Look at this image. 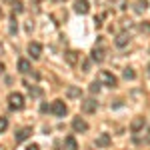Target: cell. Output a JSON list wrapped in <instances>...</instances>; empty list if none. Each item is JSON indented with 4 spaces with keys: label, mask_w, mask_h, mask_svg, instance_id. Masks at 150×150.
<instances>
[{
    "label": "cell",
    "mask_w": 150,
    "mask_h": 150,
    "mask_svg": "<svg viewBox=\"0 0 150 150\" xmlns=\"http://www.w3.org/2000/svg\"><path fill=\"white\" fill-rule=\"evenodd\" d=\"M64 60L68 62L70 66H74V64H78V60H80V54H78L76 50H68V52H64Z\"/></svg>",
    "instance_id": "9"
},
{
    "label": "cell",
    "mask_w": 150,
    "mask_h": 150,
    "mask_svg": "<svg viewBox=\"0 0 150 150\" xmlns=\"http://www.w3.org/2000/svg\"><path fill=\"white\" fill-rule=\"evenodd\" d=\"M98 82L104 84V86H108V88H116V84H118V78H116L112 72H108V70H102L100 74H98Z\"/></svg>",
    "instance_id": "1"
},
{
    "label": "cell",
    "mask_w": 150,
    "mask_h": 150,
    "mask_svg": "<svg viewBox=\"0 0 150 150\" xmlns=\"http://www.w3.org/2000/svg\"><path fill=\"white\" fill-rule=\"evenodd\" d=\"M18 72H22V74H28V72H32V64H30V60H26V58H20V60H18Z\"/></svg>",
    "instance_id": "11"
},
{
    "label": "cell",
    "mask_w": 150,
    "mask_h": 150,
    "mask_svg": "<svg viewBox=\"0 0 150 150\" xmlns=\"http://www.w3.org/2000/svg\"><path fill=\"white\" fill-rule=\"evenodd\" d=\"M40 110H42V112H48V110H50V106H48V104H42V106H40Z\"/></svg>",
    "instance_id": "27"
},
{
    "label": "cell",
    "mask_w": 150,
    "mask_h": 150,
    "mask_svg": "<svg viewBox=\"0 0 150 150\" xmlns=\"http://www.w3.org/2000/svg\"><path fill=\"white\" fill-rule=\"evenodd\" d=\"M26 86H28V94H30V96H34V98L42 96V90H40L38 86H30V84H26Z\"/></svg>",
    "instance_id": "18"
},
{
    "label": "cell",
    "mask_w": 150,
    "mask_h": 150,
    "mask_svg": "<svg viewBox=\"0 0 150 150\" xmlns=\"http://www.w3.org/2000/svg\"><path fill=\"white\" fill-rule=\"evenodd\" d=\"M50 112L54 116H64L68 112V108H66V104L62 102V100H54V102L50 104Z\"/></svg>",
    "instance_id": "3"
},
{
    "label": "cell",
    "mask_w": 150,
    "mask_h": 150,
    "mask_svg": "<svg viewBox=\"0 0 150 150\" xmlns=\"http://www.w3.org/2000/svg\"><path fill=\"white\" fill-rule=\"evenodd\" d=\"M90 10V2L88 0H76L74 2V12H78V14H88Z\"/></svg>",
    "instance_id": "5"
},
{
    "label": "cell",
    "mask_w": 150,
    "mask_h": 150,
    "mask_svg": "<svg viewBox=\"0 0 150 150\" xmlns=\"http://www.w3.org/2000/svg\"><path fill=\"white\" fill-rule=\"evenodd\" d=\"M110 144H112V136L106 134V132L96 138V146H98V148H106V146H110Z\"/></svg>",
    "instance_id": "10"
},
{
    "label": "cell",
    "mask_w": 150,
    "mask_h": 150,
    "mask_svg": "<svg viewBox=\"0 0 150 150\" xmlns=\"http://www.w3.org/2000/svg\"><path fill=\"white\" fill-rule=\"evenodd\" d=\"M26 150H40V146H38V144H30Z\"/></svg>",
    "instance_id": "26"
},
{
    "label": "cell",
    "mask_w": 150,
    "mask_h": 150,
    "mask_svg": "<svg viewBox=\"0 0 150 150\" xmlns=\"http://www.w3.org/2000/svg\"><path fill=\"white\" fill-rule=\"evenodd\" d=\"M64 148L66 150H78L76 138H74V136H66V138H64Z\"/></svg>",
    "instance_id": "13"
},
{
    "label": "cell",
    "mask_w": 150,
    "mask_h": 150,
    "mask_svg": "<svg viewBox=\"0 0 150 150\" xmlns=\"http://www.w3.org/2000/svg\"><path fill=\"white\" fill-rule=\"evenodd\" d=\"M16 30H18V26H16V18L12 16V18H10V34H16Z\"/></svg>",
    "instance_id": "23"
},
{
    "label": "cell",
    "mask_w": 150,
    "mask_h": 150,
    "mask_svg": "<svg viewBox=\"0 0 150 150\" xmlns=\"http://www.w3.org/2000/svg\"><path fill=\"white\" fill-rule=\"evenodd\" d=\"M96 108H98V102H96L94 98H88V100H84V102H82V110H84L86 114L96 112Z\"/></svg>",
    "instance_id": "8"
},
{
    "label": "cell",
    "mask_w": 150,
    "mask_h": 150,
    "mask_svg": "<svg viewBox=\"0 0 150 150\" xmlns=\"http://www.w3.org/2000/svg\"><path fill=\"white\" fill-rule=\"evenodd\" d=\"M124 78H126V80H134V78H136V72L132 68H126L124 70Z\"/></svg>",
    "instance_id": "19"
},
{
    "label": "cell",
    "mask_w": 150,
    "mask_h": 150,
    "mask_svg": "<svg viewBox=\"0 0 150 150\" xmlns=\"http://www.w3.org/2000/svg\"><path fill=\"white\" fill-rule=\"evenodd\" d=\"M0 54H2V44H0Z\"/></svg>",
    "instance_id": "31"
},
{
    "label": "cell",
    "mask_w": 150,
    "mask_h": 150,
    "mask_svg": "<svg viewBox=\"0 0 150 150\" xmlns=\"http://www.w3.org/2000/svg\"><path fill=\"white\" fill-rule=\"evenodd\" d=\"M6 2H14V0H6Z\"/></svg>",
    "instance_id": "33"
},
{
    "label": "cell",
    "mask_w": 150,
    "mask_h": 150,
    "mask_svg": "<svg viewBox=\"0 0 150 150\" xmlns=\"http://www.w3.org/2000/svg\"><path fill=\"white\" fill-rule=\"evenodd\" d=\"M100 86H102L100 82H98V80H94L92 84H90V92H92V94H98V92H100Z\"/></svg>",
    "instance_id": "20"
},
{
    "label": "cell",
    "mask_w": 150,
    "mask_h": 150,
    "mask_svg": "<svg viewBox=\"0 0 150 150\" xmlns=\"http://www.w3.org/2000/svg\"><path fill=\"white\" fill-rule=\"evenodd\" d=\"M148 76H150V64H148Z\"/></svg>",
    "instance_id": "29"
},
{
    "label": "cell",
    "mask_w": 150,
    "mask_h": 150,
    "mask_svg": "<svg viewBox=\"0 0 150 150\" xmlns=\"http://www.w3.org/2000/svg\"><path fill=\"white\" fill-rule=\"evenodd\" d=\"M90 58H92L94 62H102V60H104V48H94Z\"/></svg>",
    "instance_id": "16"
},
{
    "label": "cell",
    "mask_w": 150,
    "mask_h": 150,
    "mask_svg": "<svg viewBox=\"0 0 150 150\" xmlns=\"http://www.w3.org/2000/svg\"><path fill=\"white\" fill-rule=\"evenodd\" d=\"M8 106L12 110H22L24 108V96L20 92H10L8 94Z\"/></svg>",
    "instance_id": "2"
},
{
    "label": "cell",
    "mask_w": 150,
    "mask_h": 150,
    "mask_svg": "<svg viewBox=\"0 0 150 150\" xmlns=\"http://www.w3.org/2000/svg\"><path fill=\"white\" fill-rule=\"evenodd\" d=\"M142 140H144L146 144H150V128L146 130V134H144V138H142Z\"/></svg>",
    "instance_id": "25"
},
{
    "label": "cell",
    "mask_w": 150,
    "mask_h": 150,
    "mask_svg": "<svg viewBox=\"0 0 150 150\" xmlns=\"http://www.w3.org/2000/svg\"><path fill=\"white\" fill-rule=\"evenodd\" d=\"M148 8V0H136V4H134V10L138 12V14H144V10Z\"/></svg>",
    "instance_id": "17"
},
{
    "label": "cell",
    "mask_w": 150,
    "mask_h": 150,
    "mask_svg": "<svg viewBox=\"0 0 150 150\" xmlns=\"http://www.w3.org/2000/svg\"><path fill=\"white\" fill-rule=\"evenodd\" d=\"M2 68H4V66H2V64H0V72H2Z\"/></svg>",
    "instance_id": "30"
},
{
    "label": "cell",
    "mask_w": 150,
    "mask_h": 150,
    "mask_svg": "<svg viewBox=\"0 0 150 150\" xmlns=\"http://www.w3.org/2000/svg\"><path fill=\"white\" fill-rule=\"evenodd\" d=\"M144 124H146L144 118H142V116H136V118L132 120V124H130V130H132V132H140V130H144Z\"/></svg>",
    "instance_id": "12"
},
{
    "label": "cell",
    "mask_w": 150,
    "mask_h": 150,
    "mask_svg": "<svg viewBox=\"0 0 150 150\" xmlns=\"http://www.w3.org/2000/svg\"><path fill=\"white\" fill-rule=\"evenodd\" d=\"M16 12H18V14L24 12V4L20 2V0H14V14H16Z\"/></svg>",
    "instance_id": "21"
},
{
    "label": "cell",
    "mask_w": 150,
    "mask_h": 150,
    "mask_svg": "<svg viewBox=\"0 0 150 150\" xmlns=\"http://www.w3.org/2000/svg\"><path fill=\"white\" fill-rule=\"evenodd\" d=\"M72 130H74V132H86V130H88L86 120L80 118V116H78V118H74V120H72Z\"/></svg>",
    "instance_id": "6"
},
{
    "label": "cell",
    "mask_w": 150,
    "mask_h": 150,
    "mask_svg": "<svg viewBox=\"0 0 150 150\" xmlns=\"http://www.w3.org/2000/svg\"><path fill=\"white\" fill-rule=\"evenodd\" d=\"M140 28H142V30H144V32H150V24H142V26H140Z\"/></svg>",
    "instance_id": "28"
},
{
    "label": "cell",
    "mask_w": 150,
    "mask_h": 150,
    "mask_svg": "<svg viewBox=\"0 0 150 150\" xmlns=\"http://www.w3.org/2000/svg\"><path fill=\"white\" fill-rule=\"evenodd\" d=\"M28 54L34 58V60H38V58L42 56V46H40L38 42H30V44H28Z\"/></svg>",
    "instance_id": "7"
},
{
    "label": "cell",
    "mask_w": 150,
    "mask_h": 150,
    "mask_svg": "<svg viewBox=\"0 0 150 150\" xmlns=\"http://www.w3.org/2000/svg\"><path fill=\"white\" fill-rule=\"evenodd\" d=\"M82 70H84V72H88V70H90V60H84V64H82Z\"/></svg>",
    "instance_id": "24"
},
{
    "label": "cell",
    "mask_w": 150,
    "mask_h": 150,
    "mask_svg": "<svg viewBox=\"0 0 150 150\" xmlns=\"http://www.w3.org/2000/svg\"><path fill=\"white\" fill-rule=\"evenodd\" d=\"M30 134H32V128H30V126H24V128H20V130H16V134H14L16 144H20V142H24V140H28V138H30Z\"/></svg>",
    "instance_id": "4"
},
{
    "label": "cell",
    "mask_w": 150,
    "mask_h": 150,
    "mask_svg": "<svg viewBox=\"0 0 150 150\" xmlns=\"http://www.w3.org/2000/svg\"><path fill=\"white\" fill-rule=\"evenodd\" d=\"M66 96H68V98H80L82 90L78 86H68V88H66Z\"/></svg>",
    "instance_id": "14"
},
{
    "label": "cell",
    "mask_w": 150,
    "mask_h": 150,
    "mask_svg": "<svg viewBox=\"0 0 150 150\" xmlns=\"http://www.w3.org/2000/svg\"><path fill=\"white\" fill-rule=\"evenodd\" d=\"M34 2H42V0H34Z\"/></svg>",
    "instance_id": "34"
},
{
    "label": "cell",
    "mask_w": 150,
    "mask_h": 150,
    "mask_svg": "<svg viewBox=\"0 0 150 150\" xmlns=\"http://www.w3.org/2000/svg\"><path fill=\"white\" fill-rule=\"evenodd\" d=\"M8 128V118H4V116H0V134L4 132Z\"/></svg>",
    "instance_id": "22"
},
{
    "label": "cell",
    "mask_w": 150,
    "mask_h": 150,
    "mask_svg": "<svg viewBox=\"0 0 150 150\" xmlns=\"http://www.w3.org/2000/svg\"><path fill=\"white\" fill-rule=\"evenodd\" d=\"M0 150H4V148H0Z\"/></svg>",
    "instance_id": "35"
},
{
    "label": "cell",
    "mask_w": 150,
    "mask_h": 150,
    "mask_svg": "<svg viewBox=\"0 0 150 150\" xmlns=\"http://www.w3.org/2000/svg\"><path fill=\"white\" fill-rule=\"evenodd\" d=\"M128 40H130V36H128L126 32H120V34L116 36V46H126Z\"/></svg>",
    "instance_id": "15"
},
{
    "label": "cell",
    "mask_w": 150,
    "mask_h": 150,
    "mask_svg": "<svg viewBox=\"0 0 150 150\" xmlns=\"http://www.w3.org/2000/svg\"><path fill=\"white\" fill-rule=\"evenodd\" d=\"M0 18H2V8H0Z\"/></svg>",
    "instance_id": "32"
}]
</instances>
